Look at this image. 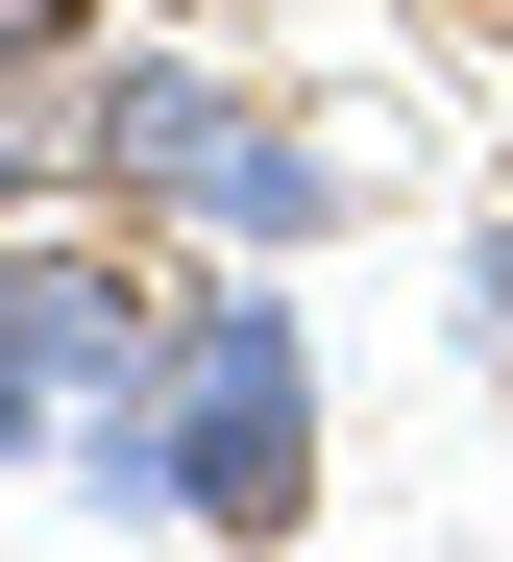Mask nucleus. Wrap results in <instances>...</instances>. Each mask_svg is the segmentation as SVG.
Instances as JSON below:
<instances>
[{
    "label": "nucleus",
    "mask_w": 513,
    "mask_h": 562,
    "mask_svg": "<svg viewBox=\"0 0 513 562\" xmlns=\"http://www.w3.org/2000/svg\"><path fill=\"white\" fill-rule=\"evenodd\" d=\"M147 367H171V294H147L123 245H25V221H0V392H49V416H123Z\"/></svg>",
    "instance_id": "3"
},
{
    "label": "nucleus",
    "mask_w": 513,
    "mask_h": 562,
    "mask_svg": "<svg viewBox=\"0 0 513 562\" xmlns=\"http://www.w3.org/2000/svg\"><path fill=\"white\" fill-rule=\"evenodd\" d=\"M98 196L293 269V245H343V147L293 123L269 74H221V49H123V74H98Z\"/></svg>",
    "instance_id": "2"
},
{
    "label": "nucleus",
    "mask_w": 513,
    "mask_h": 562,
    "mask_svg": "<svg viewBox=\"0 0 513 562\" xmlns=\"http://www.w3.org/2000/svg\"><path fill=\"white\" fill-rule=\"evenodd\" d=\"M416 25H465V49H513V0H416Z\"/></svg>",
    "instance_id": "6"
},
{
    "label": "nucleus",
    "mask_w": 513,
    "mask_h": 562,
    "mask_svg": "<svg viewBox=\"0 0 513 562\" xmlns=\"http://www.w3.org/2000/svg\"><path fill=\"white\" fill-rule=\"evenodd\" d=\"M0 49H74V0H0Z\"/></svg>",
    "instance_id": "5"
},
{
    "label": "nucleus",
    "mask_w": 513,
    "mask_h": 562,
    "mask_svg": "<svg viewBox=\"0 0 513 562\" xmlns=\"http://www.w3.org/2000/svg\"><path fill=\"white\" fill-rule=\"evenodd\" d=\"M49 171H98V49H0V221Z\"/></svg>",
    "instance_id": "4"
},
{
    "label": "nucleus",
    "mask_w": 513,
    "mask_h": 562,
    "mask_svg": "<svg viewBox=\"0 0 513 562\" xmlns=\"http://www.w3.org/2000/svg\"><path fill=\"white\" fill-rule=\"evenodd\" d=\"M74 464L171 538H293L319 514V342H293V294H171V367L123 416H74Z\"/></svg>",
    "instance_id": "1"
}]
</instances>
